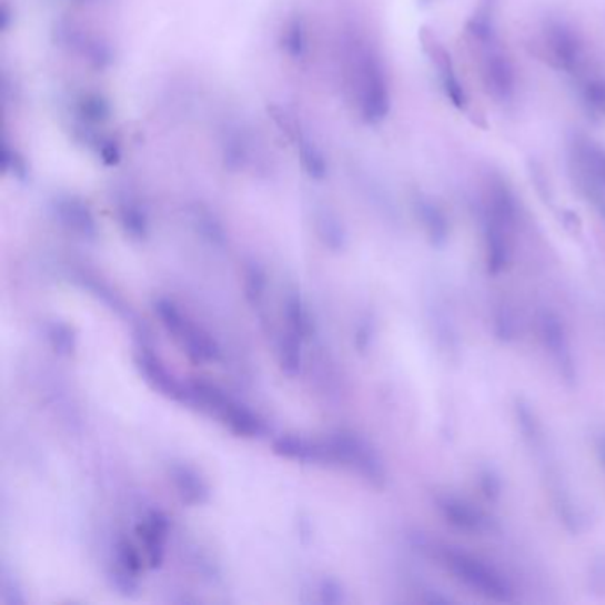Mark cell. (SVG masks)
<instances>
[{"instance_id":"obj_1","label":"cell","mask_w":605,"mask_h":605,"mask_svg":"<svg viewBox=\"0 0 605 605\" xmlns=\"http://www.w3.org/2000/svg\"><path fill=\"white\" fill-rule=\"evenodd\" d=\"M441 562L455 575L456 581L486 601L497 604L513 601V588L508 579L495 566L488 565L480 557L447 547L441 553Z\"/></svg>"},{"instance_id":"obj_14","label":"cell","mask_w":605,"mask_h":605,"mask_svg":"<svg viewBox=\"0 0 605 605\" xmlns=\"http://www.w3.org/2000/svg\"><path fill=\"white\" fill-rule=\"evenodd\" d=\"M272 447H274L275 455L293 460V462H301V464H323V462L332 464L327 442L307 441L299 435H281L275 438Z\"/></svg>"},{"instance_id":"obj_16","label":"cell","mask_w":605,"mask_h":605,"mask_svg":"<svg viewBox=\"0 0 605 605\" xmlns=\"http://www.w3.org/2000/svg\"><path fill=\"white\" fill-rule=\"evenodd\" d=\"M572 155L589 182L605 189V147L593 139L577 135L572 142Z\"/></svg>"},{"instance_id":"obj_31","label":"cell","mask_w":605,"mask_h":605,"mask_svg":"<svg viewBox=\"0 0 605 605\" xmlns=\"http://www.w3.org/2000/svg\"><path fill=\"white\" fill-rule=\"evenodd\" d=\"M319 593L323 604H343L345 602V592L341 588V584L334 579H323L320 583Z\"/></svg>"},{"instance_id":"obj_18","label":"cell","mask_w":605,"mask_h":605,"mask_svg":"<svg viewBox=\"0 0 605 605\" xmlns=\"http://www.w3.org/2000/svg\"><path fill=\"white\" fill-rule=\"evenodd\" d=\"M56 212L62 224L68 225L71 231L82 234L85 239H93L97 234V224H94L93 213L89 212L82 201L67 198L56 203Z\"/></svg>"},{"instance_id":"obj_22","label":"cell","mask_w":605,"mask_h":605,"mask_svg":"<svg viewBox=\"0 0 605 605\" xmlns=\"http://www.w3.org/2000/svg\"><path fill=\"white\" fill-rule=\"evenodd\" d=\"M120 219L123 224L124 231L132 236V239H147L148 234V221L147 215L141 212V208L133 203H123L120 206Z\"/></svg>"},{"instance_id":"obj_13","label":"cell","mask_w":605,"mask_h":605,"mask_svg":"<svg viewBox=\"0 0 605 605\" xmlns=\"http://www.w3.org/2000/svg\"><path fill=\"white\" fill-rule=\"evenodd\" d=\"M169 521L162 512H151L138 526V536L144 547V559L150 568H160L164 562Z\"/></svg>"},{"instance_id":"obj_34","label":"cell","mask_w":605,"mask_h":605,"mask_svg":"<svg viewBox=\"0 0 605 605\" xmlns=\"http://www.w3.org/2000/svg\"><path fill=\"white\" fill-rule=\"evenodd\" d=\"M597 453L598 458H601L602 465L605 467V435H602L597 441Z\"/></svg>"},{"instance_id":"obj_11","label":"cell","mask_w":605,"mask_h":605,"mask_svg":"<svg viewBox=\"0 0 605 605\" xmlns=\"http://www.w3.org/2000/svg\"><path fill=\"white\" fill-rule=\"evenodd\" d=\"M508 225L486 213L483 239H485V263L491 275H500L510 263Z\"/></svg>"},{"instance_id":"obj_27","label":"cell","mask_w":605,"mask_h":605,"mask_svg":"<svg viewBox=\"0 0 605 605\" xmlns=\"http://www.w3.org/2000/svg\"><path fill=\"white\" fill-rule=\"evenodd\" d=\"M301 144L302 165L311 178L322 180L327 174V162L323 159L319 148L313 147L310 142H301Z\"/></svg>"},{"instance_id":"obj_19","label":"cell","mask_w":605,"mask_h":605,"mask_svg":"<svg viewBox=\"0 0 605 605\" xmlns=\"http://www.w3.org/2000/svg\"><path fill=\"white\" fill-rule=\"evenodd\" d=\"M75 114L82 127H98L111 118V105L98 93H82L75 100Z\"/></svg>"},{"instance_id":"obj_17","label":"cell","mask_w":605,"mask_h":605,"mask_svg":"<svg viewBox=\"0 0 605 605\" xmlns=\"http://www.w3.org/2000/svg\"><path fill=\"white\" fill-rule=\"evenodd\" d=\"M171 482L177 488L178 495L186 504H203L210 497V488L200 474L189 465L177 464L169 471Z\"/></svg>"},{"instance_id":"obj_29","label":"cell","mask_w":605,"mask_h":605,"mask_svg":"<svg viewBox=\"0 0 605 605\" xmlns=\"http://www.w3.org/2000/svg\"><path fill=\"white\" fill-rule=\"evenodd\" d=\"M0 601L8 605H20L26 602L23 598L22 588L20 583L14 579V575L4 568L2 571V581H0Z\"/></svg>"},{"instance_id":"obj_5","label":"cell","mask_w":605,"mask_h":605,"mask_svg":"<svg viewBox=\"0 0 605 605\" xmlns=\"http://www.w3.org/2000/svg\"><path fill=\"white\" fill-rule=\"evenodd\" d=\"M155 311L165 331L174 337L178 345L182 346L183 352L194 363L203 364L216 361L219 346L215 345V341L208 336L203 329L186 319L173 302L160 299L155 302Z\"/></svg>"},{"instance_id":"obj_2","label":"cell","mask_w":605,"mask_h":605,"mask_svg":"<svg viewBox=\"0 0 605 605\" xmlns=\"http://www.w3.org/2000/svg\"><path fill=\"white\" fill-rule=\"evenodd\" d=\"M354 77L359 111L363 120L372 124L381 123L391 111L390 80L373 50H359Z\"/></svg>"},{"instance_id":"obj_25","label":"cell","mask_w":605,"mask_h":605,"mask_svg":"<svg viewBox=\"0 0 605 605\" xmlns=\"http://www.w3.org/2000/svg\"><path fill=\"white\" fill-rule=\"evenodd\" d=\"M283 49L292 59H301L305 50V31L301 18H292L283 31Z\"/></svg>"},{"instance_id":"obj_12","label":"cell","mask_w":605,"mask_h":605,"mask_svg":"<svg viewBox=\"0 0 605 605\" xmlns=\"http://www.w3.org/2000/svg\"><path fill=\"white\" fill-rule=\"evenodd\" d=\"M426 49H428L430 58L437 68L438 80H441L444 94L450 98V102L456 109L462 111L468 103L467 91H465L464 84L460 82L458 75H456L455 64H453L450 52L435 38H430L426 41Z\"/></svg>"},{"instance_id":"obj_9","label":"cell","mask_w":605,"mask_h":605,"mask_svg":"<svg viewBox=\"0 0 605 605\" xmlns=\"http://www.w3.org/2000/svg\"><path fill=\"white\" fill-rule=\"evenodd\" d=\"M438 513L442 518L455 527V530L467 533V535H485L492 531V518L482 510L476 508L473 503L460 500L455 495H441L435 500Z\"/></svg>"},{"instance_id":"obj_32","label":"cell","mask_w":605,"mask_h":605,"mask_svg":"<svg viewBox=\"0 0 605 605\" xmlns=\"http://www.w3.org/2000/svg\"><path fill=\"white\" fill-rule=\"evenodd\" d=\"M482 488L483 494L488 497L491 501L500 500L501 495V480L497 474L492 473V471H485L482 474Z\"/></svg>"},{"instance_id":"obj_4","label":"cell","mask_w":605,"mask_h":605,"mask_svg":"<svg viewBox=\"0 0 605 605\" xmlns=\"http://www.w3.org/2000/svg\"><path fill=\"white\" fill-rule=\"evenodd\" d=\"M325 442L331 450L332 464L345 465L370 485L384 488L387 482L385 465L370 442L352 432H336Z\"/></svg>"},{"instance_id":"obj_7","label":"cell","mask_w":605,"mask_h":605,"mask_svg":"<svg viewBox=\"0 0 605 605\" xmlns=\"http://www.w3.org/2000/svg\"><path fill=\"white\" fill-rule=\"evenodd\" d=\"M540 337L545 350L556 364L557 372L566 385H575L577 382V364H575L574 350L565 323L551 311H544L538 319Z\"/></svg>"},{"instance_id":"obj_30","label":"cell","mask_w":605,"mask_h":605,"mask_svg":"<svg viewBox=\"0 0 605 605\" xmlns=\"http://www.w3.org/2000/svg\"><path fill=\"white\" fill-rule=\"evenodd\" d=\"M495 336L501 341H512L515 337V322L512 313L504 305H501L494 316Z\"/></svg>"},{"instance_id":"obj_20","label":"cell","mask_w":605,"mask_h":605,"mask_svg":"<svg viewBox=\"0 0 605 605\" xmlns=\"http://www.w3.org/2000/svg\"><path fill=\"white\" fill-rule=\"evenodd\" d=\"M302 343L304 340L296 336L293 332H284L279 340V366L283 370L284 375L290 379H295L302 370Z\"/></svg>"},{"instance_id":"obj_33","label":"cell","mask_w":605,"mask_h":605,"mask_svg":"<svg viewBox=\"0 0 605 605\" xmlns=\"http://www.w3.org/2000/svg\"><path fill=\"white\" fill-rule=\"evenodd\" d=\"M8 162H11V159H9V151L6 150L4 151V168H8ZM14 162V174H20V173H23V160L22 159H17V160H13Z\"/></svg>"},{"instance_id":"obj_10","label":"cell","mask_w":605,"mask_h":605,"mask_svg":"<svg viewBox=\"0 0 605 605\" xmlns=\"http://www.w3.org/2000/svg\"><path fill=\"white\" fill-rule=\"evenodd\" d=\"M135 364H138L141 375L144 376V381L153 390L164 394L168 399L174 400V402L191 403V387L180 384L174 379L173 373H169L168 367L162 364V361L155 354H151L150 350H139L138 354H135Z\"/></svg>"},{"instance_id":"obj_24","label":"cell","mask_w":605,"mask_h":605,"mask_svg":"<svg viewBox=\"0 0 605 605\" xmlns=\"http://www.w3.org/2000/svg\"><path fill=\"white\" fill-rule=\"evenodd\" d=\"M243 288H245V296H248L249 304L254 305V307H258L263 302V299H265L266 275L256 263H251L245 269Z\"/></svg>"},{"instance_id":"obj_8","label":"cell","mask_w":605,"mask_h":605,"mask_svg":"<svg viewBox=\"0 0 605 605\" xmlns=\"http://www.w3.org/2000/svg\"><path fill=\"white\" fill-rule=\"evenodd\" d=\"M544 47L557 70L574 73L583 64V40L574 27L563 20H551L544 27Z\"/></svg>"},{"instance_id":"obj_21","label":"cell","mask_w":605,"mask_h":605,"mask_svg":"<svg viewBox=\"0 0 605 605\" xmlns=\"http://www.w3.org/2000/svg\"><path fill=\"white\" fill-rule=\"evenodd\" d=\"M284 314H286L288 331L293 332L304 341L311 336L313 322H311L310 314L305 311L301 296L295 295V293L286 296Z\"/></svg>"},{"instance_id":"obj_26","label":"cell","mask_w":605,"mask_h":605,"mask_svg":"<svg viewBox=\"0 0 605 605\" xmlns=\"http://www.w3.org/2000/svg\"><path fill=\"white\" fill-rule=\"evenodd\" d=\"M47 336H49L50 345L53 352L59 355H71L75 350V336L68 325L61 322H52L47 327Z\"/></svg>"},{"instance_id":"obj_6","label":"cell","mask_w":605,"mask_h":605,"mask_svg":"<svg viewBox=\"0 0 605 605\" xmlns=\"http://www.w3.org/2000/svg\"><path fill=\"white\" fill-rule=\"evenodd\" d=\"M480 44H482L480 68H482L483 84L492 97L501 102H508L517 89V73L513 68L512 59L501 50L495 38L480 41Z\"/></svg>"},{"instance_id":"obj_15","label":"cell","mask_w":605,"mask_h":605,"mask_svg":"<svg viewBox=\"0 0 605 605\" xmlns=\"http://www.w3.org/2000/svg\"><path fill=\"white\" fill-rule=\"evenodd\" d=\"M414 212L433 248H444L451 231L444 210L428 195L417 194L414 198Z\"/></svg>"},{"instance_id":"obj_3","label":"cell","mask_w":605,"mask_h":605,"mask_svg":"<svg viewBox=\"0 0 605 605\" xmlns=\"http://www.w3.org/2000/svg\"><path fill=\"white\" fill-rule=\"evenodd\" d=\"M191 403L200 405L208 414L215 415L221 423L239 437H258L263 433V423L248 406L231 399L216 385L194 382L191 385Z\"/></svg>"},{"instance_id":"obj_28","label":"cell","mask_w":605,"mask_h":605,"mask_svg":"<svg viewBox=\"0 0 605 605\" xmlns=\"http://www.w3.org/2000/svg\"><path fill=\"white\" fill-rule=\"evenodd\" d=\"M584 102L588 103L589 109L605 115V80H588L583 88Z\"/></svg>"},{"instance_id":"obj_23","label":"cell","mask_w":605,"mask_h":605,"mask_svg":"<svg viewBox=\"0 0 605 605\" xmlns=\"http://www.w3.org/2000/svg\"><path fill=\"white\" fill-rule=\"evenodd\" d=\"M316 228H319L320 239L323 240L327 248L334 249V251L345 248V230H343V225L340 224L336 216L331 215L329 212L322 213L319 216Z\"/></svg>"}]
</instances>
